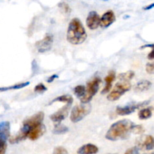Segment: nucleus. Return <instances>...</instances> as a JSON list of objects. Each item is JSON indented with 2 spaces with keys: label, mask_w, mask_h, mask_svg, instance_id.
<instances>
[{
  "label": "nucleus",
  "mask_w": 154,
  "mask_h": 154,
  "mask_svg": "<svg viewBox=\"0 0 154 154\" xmlns=\"http://www.w3.org/2000/svg\"><path fill=\"white\" fill-rule=\"evenodd\" d=\"M135 126V124L133 122L127 119L119 120L111 125L105 135V138L113 141L126 139L132 133Z\"/></svg>",
  "instance_id": "obj_1"
},
{
  "label": "nucleus",
  "mask_w": 154,
  "mask_h": 154,
  "mask_svg": "<svg viewBox=\"0 0 154 154\" xmlns=\"http://www.w3.org/2000/svg\"><path fill=\"white\" fill-rule=\"evenodd\" d=\"M44 118H45V114L42 111H40V112L36 113L35 114L24 120L22 127L20 129L19 132L17 135H13L11 137L10 136L8 139L9 142L13 144H17L23 140L26 139L27 138L29 132L33 128L43 123Z\"/></svg>",
  "instance_id": "obj_2"
},
{
  "label": "nucleus",
  "mask_w": 154,
  "mask_h": 154,
  "mask_svg": "<svg viewBox=\"0 0 154 154\" xmlns=\"http://www.w3.org/2000/svg\"><path fill=\"white\" fill-rule=\"evenodd\" d=\"M87 38V34L82 23L78 18H74L69 23L66 38L69 43L78 45L84 43Z\"/></svg>",
  "instance_id": "obj_3"
},
{
  "label": "nucleus",
  "mask_w": 154,
  "mask_h": 154,
  "mask_svg": "<svg viewBox=\"0 0 154 154\" xmlns=\"http://www.w3.org/2000/svg\"><path fill=\"white\" fill-rule=\"evenodd\" d=\"M101 83H102V80L99 77H95L94 78H93L91 81L87 83L85 95L80 99L81 103L88 104L93 99V96L99 91Z\"/></svg>",
  "instance_id": "obj_4"
},
{
  "label": "nucleus",
  "mask_w": 154,
  "mask_h": 154,
  "mask_svg": "<svg viewBox=\"0 0 154 154\" xmlns=\"http://www.w3.org/2000/svg\"><path fill=\"white\" fill-rule=\"evenodd\" d=\"M91 105L90 104H81L75 105L71 111L70 119L73 123H78L81 121L85 117H87L91 111Z\"/></svg>",
  "instance_id": "obj_5"
},
{
  "label": "nucleus",
  "mask_w": 154,
  "mask_h": 154,
  "mask_svg": "<svg viewBox=\"0 0 154 154\" xmlns=\"http://www.w3.org/2000/svg\"><path fill=\"white\" fill-rule=\"evenodd\" d=\"M131 89V84L129 81H120L116 84L112 91L107 96V99L110 102L117 101L123 96L124 93Z\"/></svg>",
  "instance_id": "obj_6"
},
{
  "label": "nucleus",
  "mask_w": 154,
  "mask_h": 154,
  "mask_svg": "<svg viewBox=\"0 0 154 154\" xmlns=\"http://www.w3.org/2000/svg\"><path fill=\"white\" fill-rule=\"evenodd\" d=\"M11 126L8 121L0 123V154H5L7 141L10 138Z\"/></svg>",
  "instance_id": "obj_7"
},
{
  "label": "nucleus",
  "mask_w": 154,
  "mask_h": 154,
  "mask_svg": "<svg viewBox=\"0 0 154 154\" xmlns=\"http://www.w3.org/2000/svg\"><path fill=\"white\" fill-rule=\"evenodd\" d=\"M149 101H144V102H139V103L135 104H129L126 106H118L116 108V113L120 116H126L132 114L135 112L137 109L140 108H144L147 105L149 104Z\"/></svg>",
  "instance_id": "obj_8"
},
{
  "label": "nucleus",
  "mask_w": 154,
  "mask_h": 154,
  "mask_svg": "<svg viewBox=\"0 0 154 154\" xmlns=\"http://www.w3.org/2000/svg\"><path fill=\"white\" fill-rule=\"evenodd\" d=\"M137 147L139 150H151L154 149V137L150 135H142L137 140Z\"/></svg>",
  "instance_id": "obj_9"
},
{
  "label": "nucleus",
  "mask_w": 154,
  "mask_h": 154,
  "mask_svg": "<svg viewBox=\"0 0 154 154\" xmlns=\"http://www.w3.org/2000/svg\"><path fill=\"white\" fill-rule=\"evenodd\" d=\"M53 42H54V37L52 35L47 34L42 40L38 41L35 45L39 53H45L51 49Z\"/></svg>",
  "instance_id": "obj_10"
},
{
  "label": "nucleus",
  "mask_w": 154,
  "mask_h": 154,
  "mask_svg": "<svg viewBox=\"0 0 154 154\" xmlns=\"http://www.w3.org/2000/svg\"><path fill=\"white\" fill-rule=\"evenodd\" d=\"M71 105H72L66 104L65 106L62 107L60 109H59L57 112L51 114L50 116V119L55 123H61V122L64 120L69 115V112L71 109Z\"/></svg>",
  "instance_id": "obj_11"
},
{
  "label": "nucleus",
  "mask_w": 154,
  "mask_h": 154,
  "mask_svg": "<svg viewBox=\"0 0 154 154\" xmlns=\"http://www.w3.org/2000/svg\"><path fill=\"white\" fill-rule=\"evenodd\" d=\"M100 17L97 12L92 11L89 13L86 20L87 27L91 30H95L100 26Z\"/></svg>",
  "instance_id": "obj_12"
},
{
  "label": "nucleus",
  "mask_w": 154,
  "mask_h": 154,
  "mask_svg": "<svg viewBox=\"0 0 154 154\" xmlns=\"http://www.w3.org/2000/svg\"><path fill=\"white\" fill-rule=\"evenodd\" d=\"M116 20V17L113 11H108L100 18V26L102 28L110 26Z\"/></svg>",
  "instance_id": "obj_13"
},
{
  "label": "nucleus",
  "mask_w": 154,
  "mask_h": 154,
  "mask_svg": "<svg viewBox=\"0 0 154 154\" xmlns=\"http://www.w3.org/2000/svg\"><path fill=\"white\" fill-rule=\"evenodd\" d=\"M45 132H46V128H45V125L42 123V124L38 125V126L33 128L29 132L28 135H27V138H29L32 141H35V140L41 138L45 133Z\"/></svg>",
  "instance_id": "obj_14"
},
{
  "label": "nucleus",
  "mask_w": 154,
  "mask_h": 154,
  "mask_svg": "<svg viewBox=\"0 0 154 154\" xmlns=\"http://www.w3.org/2000/svg\"><path fill=\"white\" fill-rule=\"evenodd\" d=\"M115 78H116L115 72H114V71H111V72L108 73V75L105 78V87L103 88V90H102V92H101V93H102V95L107 94L108 92L111 91V88H112V83L114 82Z\"/></svg>",
  "instance_id": "obj_15"
},
{
  "label": "nucleus",
  "mask_w": 154,
  "mask_h": 154,
  "mask_svg": "<svg viewBox=\"0 0 154 154\" xmlns=\"http://www.w3.org/2000/svg\"><path fill=\"white\" fill-rule=\"evenodd\" d=\"M99 152V147L93 144H87L81 146L78 150V154H96Z\"/></svg>",
  "instance_id": "obj_16"
},
{
  "label": "nucleus",
  "mask_w": 154,
  "mask_h": 154,
  "mask_svg": "<svg viewBox=\"0 0 154 154\" xmlns=\"http://www.w3.org/2000/svg\"><path fill=\"white\" fill-rule=\"evenodd\" d=\"M152 83L147 80H143L139 81L135 86V91L136 92H144L148 90L151 87Z\"/></svg>",
  "instance_id": "obj_17"
},
{
  "label": "nucleus",
  "mask_w": 154,
  "mask_h": 154,
  "mask_svg": "<svg viewBox=\"0 0 154 154\" xmlns=\"http://www.w3.org/2000/svg\"><path fill=\"white\" fill-rule=\"evenodd\" d=\"M55 102H62V103L69 104V105H72L73 103V98L70 95H63V96H58V97H56L55 99H53L51 102L49 103V105H51L53 103H55Z\"/></svg>",
  "instance_id": "obj_18"
},
{
  "label": "nucleus",
  "mask_w": 154,
  "mask_h": 154,
  "mask_svg": "<svg viewBox=\"0 0 154 154\" xmlns=\"http://www.w3.org/2000/svg\"><path fill=\"white\" fill-rule=\"evenodd\" d=\"M29 85V82H22L18 83V84H15L14 85L8 86V87H0V92H5L8 91V90H20V89L24 88V87H27Z\"/></svg>",
  "instance_id": "obj_19"
},
{
  "label": "nucleus",
  "mask_w": 154,
  "mask_h": 154,
  "mask_svg": "<svg viewBox=\"0 0 154 154\" xmlns=\"http://www.w3.org/2000/svg\"><path fill=\"white\" fill-rule=\"evenodd\" d=\"M152 111H153L152 107H147V108H142L138 112V117H139L140 120H147V119L151 117Z\"/></svg>",
  "instance_id": "obj_20"
},
{
  "label": "nucleus",
  "mask_w": 154,
  "mask_h": 154,
  "mask_svg": "<svg viewBox=\"0 0 154 154\" xmlns=\"http://www.w3.org/2000/svg\"><path fill=\"white\" fill-rule=\"evenodd\" d=\"M69 131V128L61 123H56L54 126V129L53 132L56 135H61V134H65Z\"/></svg>",
  "instance_id": "obj_21"
},
{
  "label": "nucleus",
  "mask_w": 154,
  "mask_h": 154,
  "mask_svg": "<svg viewBox=\"0 0 154 154\" xmlns=\"http://www.w3.org/2000/svg\"><path fill=\"white\" fill-rule=\"evenodd\" d=\"M135 76V72L133 71H128V72H123V73H120L118 75L119 80L120 81H129L132 80Z\"/></svg>",
  "instance_id": "obj_22"
},
{
  "label": "nucleus",
  "mask_w": 154,
  "mask_h": 154,
  "mask_svg": "<svg viewBox=\"0 0 154 154\" xmlns=\"http://www.w3.org/2000/svg\"><path fill=\"white\" fill-rule=\"evenodd\" d=\"M74 93L76 95L77 97L81 99L85 95L86 87L83 85H78L74 89Z\"/></svg>",
  "instance_id": "obj_23"
},
{
  "label": "nucleus",
  "mask_w": 154,
  "mask_h": 154,
  "mask_svg": "<svg viewBox=\"0 0 154 154\" xmlns=\"http://www.w3.org/2000/svg\"><path fill=\"white\" fill-rule=\"evenodd\" d=\"M47 90H48V88H47V87H45V84H42V83H40V84H37L34 88V91L36 92V93H44V92L46 91Z\"/></svg>",
  "instance_id": "obj_24"
},
{
  "label": "nucleus",
  "mask_w": 154,
  "mask_h": 154,
  "mask_svg": "<svg viewBox=\"0 0 154 154\" xmlns=\"http://www.w3.org/2000/svg\"><path fill=\"white\" fill-rule=\"evenodd\" d=\"M144 132V129L141 125H135V127L133 128V130H132V133L137 134V135L142 134Z\"/></svg>",
  "instance_id": "obj_25"
},
{
  "label": "nucleus",
  "mask_w": 154,
  "mask_h": 154,
  "mask_svg": "<svg viewBox=\"0 0 154 154\" xmlns=\"http://www.w3.org/2000/svg\"><path fill=\"white\" fill-rule=\"evenodd\" d=\"M53 154H68V151L65 147L60 146V147H57L54 149Z\"/></svg>",
  "instance_id": "obj_26"
},
{
  "label": "nucleus",
  "mask_w": 154,
  "mask_h": 154,
  "mask_svg": "<svg viewBox=\"0 0 154 154\" xmlns=\"http://www.w3.org/2000/svg\"><path fill=\"white\" fill-rule=\"evenodd\" d=\"M59 7L60 8V9L62 10V11L64 12L65 14L70 13V11H71L70 8H69V6L67 4H66V3H64V2L60 3V4L59 5Z\"/></svg>",
  "instance_id": "obj_27"
},
{
  "label": "nucleus",
  "mask_w": 154,
  "mask_h": 154,
  "mask_svg": "<svg viewBox=\"0 0 154 154\" xmlns=\"http://www.w3.org/2000/svg\"><path fill=\"white\" fill-rule=\"evenodd\" d=\"M146 72L150 75H154V62L149 63L146 65Z\"/></svg>",
  "instance_id": "obj_28"
},
{
  "label": "nucleus",
  "mask_w": 154,
  "mask_h": 154,
  "mask_svg": "<svg viewBox=\"0 0 154 154\" xmlns=\"http://www.w3.org/2000/svg\"><path fill=\"white\" fill-rule=\"evenodd\" d=\"M124 154H140L139 149H138L137 147H131V148L128 149Z\"/></svg>",
  "instance_id": "obj_29"
},
{
  "label": "nucleus",
  "mask_w": 154,
  "mask_h": 154,
  "mask_svg": "<svg viewBox=\"0 0 154 154\" xmlns=\"http://www.w3.org/2000/svg\"><path fill=\"white\" fill-rule=\"evenodd\" d=\"M57 78H58V75H51V77H49V78H48V80H47V82H48V83H52L53 81H54L55 79H57Z\"/></svg>",
  "instance_id": "obj_30"
},
{
  "label": "nucleus",
  "mask_w": 154,
  "mask_h": 154,
  "mask_svg": "<svg viewBox=\"0 0 154 154\" xmlns=\"http://www.w3.org/2000/svg\"><path fill=\"white\" fill-rule=\"evenodd\" d=\"M147 58H148L149 60H154V48H153V50H152L150 52V54H148Z\"/></svg>",
  "instance_id": "obj_31"
},
{
  "label": "nucleus",
  "mask_w": 154,
  "mask_h": 154,
  "mask_svg": "<svg viewBox=\"0 0 154 154\" xmlns=\"http://www.w3.org/2000/svg\"><path fill=\"white\" fill-rule=\"evenodd\" d=\"M154 8V3H152V4H150L149 5L146 6V7L144 8V10L147 11V10H150V9L153 8Z\"/></svg>",
  "instance_id": "obj_32"
},
{
  "label": "nucleus",
  "mask_w": 154,
  "mask_h": 154,
  "mask_svg": "<svg viewBox=\"0 0 154 154\" xmlns=\"http://www.w3.org/2000/svg\"><path fill=\"white\" fill-rule=\"evenodd\" d=\"M146 48H154V44H148V45H145L144 46L141 47V49H144Z\"/></svg>",
  "instance_id": "obj_33"
},
{
  "label": "nucleus",
  "mask_w": 154,
  "mask_h": 154,
  "mask_svg": "<svg viewBox=\"0 0 154 154\" xmlns=\"http://www.w3.org/2000/svg\"><path fill=\"white\" fill-rule=\"evenodd\" d=\"M150 154H154V152H153V153H150Z\"/></svg>",
  "instance_id": "obj_34"
},
{
  "label": "nucleus",
  "mask_w": 154,
  "mask_h": 154,
  "mask_svg": "<svg viewBox=\"0 0 154 154\" xmlns=\"http://www.w3.org/2000/svg\"><path fill=\"white\" fill-rule=\"evenodd\" d=\"M103 1H107V0H103Z\"/></svg>",
  "instance_id": "obj_35"
}]
</instances>
